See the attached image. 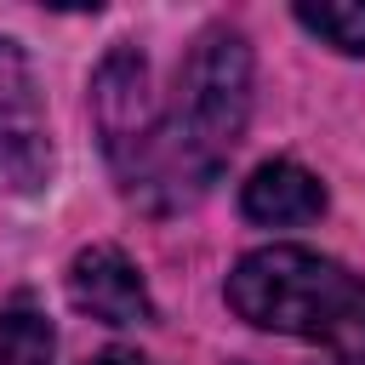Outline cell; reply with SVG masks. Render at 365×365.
I'll return each mask as SVG.
<instances>
[{
	"label": "cell",
	"mask_w": 365,
	"mask_h": 365,
	"mask_svg": "<svg viewBox=\"0 0 365 365\" xmlns=\"http://www.w3.org/2000/svg\"><path fill=\"white\" fill-rule=\"evenodd\" d=\"M251 114V46L234 29H205L182 68H177V103L160 120L154 148L125 177V194L143 205H188L205 194L234 154Z\"/></svg>",
	"instance_id": "6da1fadb"
},
{
	"label": "cell",
	"mask_w": 365,
	"mask_h": 365,
	"mask_svg": "<svg viewBox=\"0 0 365 365\" xmlns=\"http://www.w3.org/2000/svg\"><path fill=\"white\" fill-rule=\"evenodd\" d=\"M228 308L257 331L325 342L336 359L365 354V279L348 274L336 257L302 245H262L234 262Z\"/></svg>",
	"instance_id": "7a4b0ae2"
},
{
	"label": "cell",
	"mask_w": 365,
	"mask_h": 365,
	"mask_svg": "<svg viewBox=\"0 0 365 365\" xmlns=\"http://www.w3.org/2000/svg\"><path fill=\"white\" fill-rule=\"evenodd\" d=\"M91 120L103 137V154L114 160L120 182L143 165V154L160 137L165 108L154 103V80H148V57L137 46H114L91 80Z\"/></svg>",
	"instance_id": "3957f363"
},
{
	"label": "cell",
	"mask_w": 365,
	"mask_h": 365,
	"mask_svg": "<svg viewBox=\"0 0 365 365\" xmlns=\"http://www.w3.org/2000/svg\"><path fill=\"white\" fill-rule=\"evenodd\" d=\"M68 302L103 325H148L154 319L148 285L120 245H86L68 262Z\"/></svg>",
	"instance_id": "277c9868"
},
{
	"label": "cell",
	"mask_w": 365,
	"mask_h": 365,
	"mask_svg": "<svg viewBox=\"0 0 365 365\" xmlns=\"http://www.w3.org/2000/svg\"><path fill=\"white\" fill-rule=\"evenodd\" d=\"M240 211L251 222H262V228H297V222L325 217V182L297 160H268V165H257L245 177Z\"/></svg>",
	"instance_id": "5b68a950"
},
{
	"label": "cell",
	"mask_w": 365,
	"mask_h": 365,
	"mask_svg": "<svg viewBox=\"0 0 365 365\" xmlns=\"http://www.w3.org/2000/svg\"><path fill=\"white\" fill-rule=\"evenodd\" d=\"M51 359H57L51 319L29 297H11L0 308V365H51Z\"/></svg>",
	"instance_id": "8992f818"
},
{
	"label": "cell",
	"mask_w": 365,
	"mask_h": 365,
	"mask_svg": "<svg viewBox=\"0 0 365 365\" xmlns=\"http://www.w3.org/2000/svg\"><path fill=\"white\" fill-rule=\"evenodd\" d=\"M34 125V80L11 40H0V137Z\"/></svg>",
	"instance_id": "52a82bcc"
},
{
	"label": "cell",
	"mask_w": 365,
	"mask_h": 365,
	"mask_svg": "<svg viewBox=\"0 0 365 365\" xmlns=\"http://www.w3.org/2000/svg\"><path fill=\"white\" fill-rule=\"evenodd\" d=\"M297 23L308 34H319L325 46L348 51V57H365V6H297Z\"/></svg>",
	"instance_id": "ba28073f"
},
{
	"label": "cell",
	"mask_w": 365,
	"mask_h": 365,
	"mask_svg": "<svg viewBox=\"0 0 365 365\" xmlns=\"http://www.w3.org/2000/svg\"><path fill=\"white\" fill-rule=\"evenodd\" d=\"M86 365H154V359H143V354H131V348H108V354L86 359Z\"/></svg>",
	"instance_id": "9c48e42d"
},
{
	"label": "cell",
	"mask_w": 365,
	"mask_h": 365,
	"mask_svg": "<svg viewBox=\"0 0 365 365\" xmlns=\"http://www.w3.org/2000/svg\"><path fill=\"white\" fill-rule=\"evenodd\" d=\"M331 365H365V354H359V359H331Z\"/></svg>",
	"instance_id": "30bf717a"
}]
</instances>
